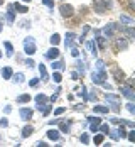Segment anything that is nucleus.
<instances>
[{"label":"nucleus","instance_id":"nucleus-10","mask_svg":"<svg viewBox=\"0 0 135 147\" xmlns=\"http://www.w3.org/2000/svg\"><path fill=\"white\" fill-rule=\"evenodd\" d=\"M75 39H76L75 32H68V34H66V39H64V46H66V49H71V47L75 46Z\"/></svg>","mask_w":135,"mask_h":147},{"label":"nucleus","instance_id":"nucleus-52","mask_svg":"<svg viewBox=\"0 0 135 147\" xmlns=\"http://www.w3.org/2000/svg\"><path fill=\"white\" fill-rule=\"evenodd\" d=\"M0 125H2V127H7V125H9V120H7V118H0Z\"/></svg>","mask_w":135,"mask_h":147},{"label":"nucleus","instance_id":"nucleus-41","mask_svg":"<svg viewBox=\"0 0 135 147\" xmlns=\"http://www.w3.org/2000/svg\"><path fill=\"white\" fill-rule=\"evenodd\" d=\"M111 110L118 113L120 112V102H111Z\"/></svg>","mask_w":135,"mask_h":147},{"label":"nucleus","instance_id":"nucleus-58","mask_svg":"<svg viewBox=\"0 0 135 147\" xmlns=\"http://www.w3.org/2000/svg\"><path fill=\"white\" fill-rule=\"evenodd\" d=\"M2 30H3V22L0 20V32H2Z\"/></svg>","mask_w":135,"mask_h":147},{"label":"nucleus","instance_id":"nucleus-51","mask_svg":"<svg viewBox=\"0 0 135 147\" xmlns=\"http://www.w3.org/2000/svg\"><path fill=\"white\" fill-rule=\"evenodd\" d=\"M26 66H27V68H34V61H32V59H26Z\"/></svg>","mask_w":135,"mask_h":147},{"label":"nucleus","instance_id":"nucleus-4","mask_svg":"<svg viewBox=\"0 0 135 147\" xmlns=\"http://www.w3.org/2000/svg\"><path fill=\"white\" fill-rule=\"evenodd\" d=\"M120 85H122V86H120L122 95H123L127 100L134 102V100H135V91H134V88H132V85H123V83H120Z\"/></svg>","mask_w":135,"mask_h":147},{"label":"nucleus","instance_id":"nucleus-45","mask_svg":"<svg viewBox=\"0 0 135 147\" xmlns=\"http://www.w3.org/2000/svg\"><path fill=\"white\" fill-rule=\"evenodd\" d=\"M127 139H128L130 142H135V130H130V132L127 134Z\"/></svg>","mask_w":135,"mask_h":147},{"label":"nucleus","instance_id":"nucleus-33","mask_svg":"<svg viewBox=\"0 0 135 147\" xmlns=\"http://www.w3.org/2000/svg\"><path fill=\"white\" fill-rule=\"evenodd\" d=\"M79 142H81V144H85V146H88V144H90V135H88L86 132L81 134V135H79Z\"/></svg>","mask_w":135,"mask_h":147},{"label":"nucleus","instance_id":"nucleus-20","mask_svg":"<svg viewBox=\"0 0 135 147\" xmlns=\"http://www.w3.org/2000/svg\"><path fill=\"white\" fill-rule=\"evenodd\" d=\"M103 140H105V135H103L101 132L95 134V137H93V144H95V146H101V144H103Z\"/></svg>","mask_w":135,"mask_h":147},{"label":"nucleus","instance_id":"nucleus-18","mask_svg":"<svg viewBox=\"0 0 135 147\" xmlns=\"http://www.w3.org/2000/svg\"><path fill=\"white\" fill-rule=\"evenodd\" d=\"M30 100H32V96H30L29 93H24V95H19L15 98V103H29Z\"/></svg>","mask_w":135,"mask_h":147},{"label":"nucleus","instance_id":"nucleus-6","mask_svg":"<svg viewBox=\"0 0 135 147\" xmlns=\"http://www.w3.org/2000/svg\"><path fill=\"white\" fill-rule=\"evenodd\" d=\"M59 14L64 17V19H68V17H73L75 14V7L73 5H69V3H62L59 7Z\"/></svg>","mask_w":135,"mask_h":147},{"label":"nucleus","instance_id":"nucleus-47","mask_svg":"<svg viewBox=\"0 0 135 147\" xmlns=\"http://www.w3.org/2000/svg\"><path fill=\"white\" fill-rule=\"evenodd\" d=\"M81 95H83V100L88 102V95H86V86H81Z\"/></svg>","mask_w":135,"mask_h":147},{"label":"nucleus","instance_id":"nucleus-30","mask_svg":"<svg viewBox=\"0 0 135 147\" xmlns=\"http://www.w3.org/2000/svg\"><path fill=\"white\" fill-rule=\"evenodd\" d=\"M91 30L90 26H83V32H81V36H79V42H85V37L88 36V32Z\"/></svg>","mask_w":135,"mask_h":147},{"label":"nucleus","instance_id":"nucleus-15","mask_svg":"<svg viewBox=\"0 0 135 147\" xmlns=\"http://www.w3.org/2000/svg\"><path fill=\"white\" fill-rule=\"evenodd\" d=\"M93 112H95V113H100V115H105V113L110 112V108L105 107V105H95V107H93Z\"/></svg>","mask_w":135,"mask_h":147},{"label":"nucleus","instance_id":"nucleus-49","mask_svg":"<svg viewBox=\"0 0 135 147\" xmlns=\"http://www.w3.org/2000/svg\"><path fill=\"white\" fill-rule=\"evenodd\" d=\"M61 122V118H52V120H49V122H47V123H49V125H51V127H52V125H58V123H59Z\"/></svg>","mask_w":135,"mask_h":147},{"label":"nucleus","instance_id":"nucleus-12","mask_svg":"<svg viewBox=\"0 0 135 147\" xmlns=\"http://www.w3.org/2000/svg\"><path fill=\"white\" fill-rule=\"evenodd\" d=\"M46 58L51 59V61H52V59H58V58H59V49H58L56 46H52V47L46 53Z\"/></svg>","mask_w":135,"mask_h":147},{"label":"nucleus","instance_id":"nucleus-32","mask_svg":"<svg viewBox=\"0 0 135 147\" xmlns=\"http://www.w3.org/2000/svg\"><path fill=\"white\" fill-rule=\"evenodd\" d=\"M49 41H51V44H52V46H58V44L61 42V36H59V34H56V32H54V34L51 36V39H49Z\"/></svg>","mask_w":135,"mask_h":147},{"label":"nucleus","instance_id":"nucleus-37","mask_svg":"<svg viewBox=\"0 0 135 147\" xmlns=\"http://www.w3.org/2000/svg\"><path fill=\"white\" fill-rule=\"evenodd\" d=\"M52 80H54V83H61V81H62L61 71H54V73H52Z\"/></svg>","mask_w":135,"mask_h":147},{"label":"nucleus","instance_id":"nucleus-1","mask_svg":"<svg viewBox=\"0 0 135 147\" xmlns=\"http://www.w3.org/2000/svg\"><path fill=\"white\" fill-rule=\"evenodd\" d=\"M113 9V0H95L93 2V10L96 14H105L106 10Z\"/></svg>","mask_w":135,"mask_h":147},{"label":"nucleus","instance_id":"nucleus-27","mask_svg":"<svg viewBox=\"0 0 135 147\" xmlns=\"http://www.w3.org/2000/svg\"><path fill=\"white\" fill-rule=\"evenodd\" d=\"M3 47L7 49V56H9V58H12V56H14V46H12V42L5 41V42H3Z\"/></svg>","mask_w":135,"mask_h":147},{"label":"nucleus","instance_id":"nucleus-26","mask_svg":"<svg viewBox=\"0 0 135 147\" xmlns=\"http://www.w3.org/2000/svg\"><path fill=\"white\" fill-rule=\"evenodd\" d=\"M34 100H36V103H49V96H46L44 93H39L34 96Z\"/></svg>","mask_w":135,"mask_h":147},{"label":"nucleus","instance_id":"nucleus-9","mask_svg":"<svg viewBox=\"0 0 135 147\" xmlns=\"http://www.w3.org/2000/svg\"><path fill=\"white\" fill-rule=\"evenodd\" d=\"M7 22L9 24H14L15 22V10H14V3H9L7 5V15H5Z\"/></svg>","mask_w":135,"mask_h":147},{"label":"nucleus","instance_id":"nucleus-44","mask_svg":"<svg viewBox=\"0 0 135 147\" xmlns=\"http://www.w3.org/2000/svg\"><path fill=\"white\" fill-rule=\"evenodd\" d=\"M127 110H128V112H130L132 115H135V105H134L132 102H130V103H127Z\"/></svg>","mask_w":135,"mask_h":147},{"label":"nucleus","instance_id":"nucleus-60","mask_svg":"<svg viewBox=\"0 0 135 147\" xmlns=\"http://www.w3.org/2000/svg\"><path fill=\"white\" fill-rule=\"evenodd\" d=\"M20 2H27V3H29V2H30V0H20Z\"/></svg>","mask_w":135,"mask_h":147},{"label":"nucleus","instance_id":"nucleus-21","mask_svg":"<svg viewBox=\"0 0 135 147\" xmlns=\"http://www.w3.org/2000/svg\"><path fill=\"white\" fill-rule=\"evenodd\" d=\"M120 22L123 26H132L134 24V19L130 15H125V14H120Z\"/></svg>","mask_w":135,"mask_h":147},{"label":"nucleus","instance_id":"nucleus-2","mask_svg":"<svg viewBox=\"0 0 135 147\" xmlns=\"http://www.w3.org/2000/svg\"><path fill=\"white\" fill-rule=\"evenodd\" d=\"M122 26H118L117 22H110V24H106L105 27L101 29V34H103V37L105 39H110V37H113V34H115V30H120Z\"/></svg>","mask_w":135,"mask_h":147},{"label":"nucleus","instance_id":"nucleus-17","mask_svg":"<svg viewBox=\"0 0 135 147\" xmlns=\"http://www.w3.org/2000/svg\"><path fill=\"white\" fill-rule=\"evenodd\" d=\"M51 68H52V71H62V69H64V63H62V61H56V59H52Z\"/></svg>","mask_w":135,"mask_h":147},{"label":"nucleus","instance_id":"nucleus-8","mask_svg":"<svg viewBox=\"0 0 135 147\" xmlns=\"http://www.w3.org/2000/svg\"><path fill=\"white\" fill-rule=\"evenodd\" d=\"M113 47H115V51H125V49L128 47V41H127V39H123V37H117Z\"/></svg>","mask_w":135,"mask_h":147},{"label":"nucleus","instance_id":"nucleus-31","mask_svg":"<svg viewBox=\"0 0 135 147\" xmlns=\"http://www.w3.org/2000/svg\"><path fill=\"white\" fill-rule=\"evenodd\" d=\"M105 98H106V102H120V96L118 95H113V93H106L105 95Z\"/></svg>","mask_w":135,"mask_h":147},{"label":"nucleus","instance_id":"nucleus-13","mask_svg":"<svg viewBox=\"0 0 135 147\" xmlns=\"http://www.w3.org/2000/svg\"><path fill=\"white\" fill-rule=\"evenodd\" d=\"M86 49H88V53H90L91 56L96 58V54H98V47H96V42H95V41H88V42H86Z\"/></svg>","mask_w":135,"mask_h":147},{"label":"nucleus","instance_id":"nucleus-39","mask_svg":"<svg viewBox=\"0 0 135 147\" xmlns=\"http://www.w3.org/2000/svg\"><path fill=\"white\" fill-rule=\"evenodd\" d=\"M51 110H52V107H51L49 103H46V107L42 108V115H44V117H47V115L51 113Z\"/></svg>","mask_w":135,"mask_h":147},{"label":"nucleus","instance_id":"nucleus-25","mask_svg":"<svg viewBox=\"0 0 135 147\" xmlns=\"http://www.w3.org/2000/svg\"><path fill=\"white\" fill-rule=\"evenodd\" d=\"M32 134H34V127H32V125H26V127L22 129V137H24V139L30 137Z\"/></svg>","mask_w":135,"mask_h":147},{"label":"nucleus","instance_id":"nucleus-43","mask_svg":"<svg viewBox=\"0 0 135 147\" xmlns=\"http://www.w3.org/2000/svg\"><path fill=\"white\" fill-rule=\"evenodd\" d=\"M96 69H105V61L103 59H96Z\"/></svg>","mask_w":135,"mask_h":147},{"label":"nucleus","instance_id":"nucleus-38","mask_svg":"<svg viewBox=\"0 0 135 147\" xmlns=\"http://www.w3.org/2000/svg\"><path fill=\"white\" fill-rule=\"evenodd\" d=\"M39 81H41V78H39V76H37V78H32V80L29 81V86H30V88H36V86L39 85Z\"/></svg>","mask_w":135,"mask_h":147},{"label":"nucleus","instance_id":"nucleus-19","mask_svg":"<svg viewBox=\"0 0 135 147\" xmlns=\"http://www.w3.org/2000/svg\"><path fill=\"white\" fill-rule=\"evenodd\" d=\"M120 30H122V32H125L130 39H134V37H135V30H134V27H130V26H122Z\"/></svg>","mask_w":135,"mask_h":147},{"label":"nucleus","instance_id":"nucleus-55","mask_svg":"<svg viewBox=\"0 0 135 147\" xmlns=\"http://www.w3.org/2000/svg\"><path fill=\"white\" fill-rule=\"evenodd\" d=\"M12 112V105H7L5 108H3V113H10Z\"/></svg>","mask_w":135,"mask_h":147},{"label":"nucleus","instance_id":"nucleus-35","mask_svg":"<svg viewBox=\"0 0 135 147\" xmlns=\"http://www.w3.org/2000/svg\"><path fill=\"white\" fill-rule=\"evenodd\" d=\"M117 134H118V139H125V137H127V130H125V127H123V125L118 127V129H117Z\"/></svg>","mask_w":135,"mask_h":147},{"label":"nucleus","instance_id":"nucleus-48","mask_svg":"<svg viewBox=\"0 0 135 147\" xmlns=\"http://www.w3.org/2000/svg\"><path fill=\"white\" fill-rule=\"evenodd\" d=\"M42 3L47 5V7H51V9H54V0H42Z\"/></svg>","mask_w":135,"mask_h":147},{"label":"nucleus","instance_id":"nucleus-28","mask_svg":"<svg viewBox=\"0 0 135 147\" xmlns=\"http://www.w3.org/2000/svg\"><path fill=\"white\" fill-rule=\"evenodd\" d=\"M47 137H49L51 140H59V130H56V129L47 130Z\"/></svg>","mask_w":135,"mask_h":147},{"label":"nucleus","instance_id":"nucleus-61","mask_svg":"<svg viewBox=\"0 0 135 147\" xmlns=\"http://www.w3.org/2000/svg\"><path fill=\"white\" fill-rule=\"evenodd\" d=\"M2 56H3V54H2V51H0V58H2Z\"/></svg>","mask_w":135,"mask_h":147},{"label":"nucleus","instance_id":"nucleus-50","mask_svg":"<svg viewBox=\"0 0 135 147\" xmlns=\"http://www.w3.org/2000/svg\"><path fill=\"white\" fill-rule=\"evenodd\" d=\"M108 135L113 139V140H118V134L117 132H111V129H110V132H108Z\"/></svg>","mask_w":135,"mask_h":147},{"label":"nucleus","instance_id":"nucleus-14","mask_svg":"<svg viewBox=\"0 0 135 147\" xmlns=\"http://www.w3.org/2000/svg\"><path fill=\"white\" fill-rule=\"evenodd\" d=\"M12 74H14V69H12L10 66L2 68V73H0V76H2L3 80H12Z\"/></svg>","mask_w":135,"mask_h":147},{"label":"nucleus","instance_id":"nucleus-34","mask_svg":"<svg viewBox=\"0 0 135 147\" xmlns=\"http://www.w3.org/2000/svg\"><path fill=\"white\" fill-rule=\"evenodd\" d=\"M12 78H14V83H24V74L22 73H15V74H12Z\"/></svg>","mask_w":135,"mask_h":147},{"label":"nucleus","instance_id":"nucleus-46","mask_svg":"<svg viewBox=\"0 0 135 147\" xmlns=\"http://www.w3.org/2000/svg\"><path fill=\"white\" fill-rule=\"evenodd\" d=\"M71 56H73V58H78V56H79V49H76V46L71 47Z\"/></svg>","mask_w":135,"mask_h":147},{"label":"nucleus","instance_id":"nucleus-16","mask_svg":"<svg viewBox=\"0 0 135 147\" xmlns=\"http://www.w3.org/2000/svg\"><path fill=\"white\" fill-rule=\"evenodd\" d=\"M95 42H96V47H100V49L106 47V39L103 36H95Z\"/></svg>","mask_w":135,"mask_h":147},{"label":"nucleus","instance_id":"nucleus-40","mask_svg":"<svg viewBox=\"0 0 135 147\" xmlns=\"http://www.w3.org/2000/svg\"><path fill=\"white\" fill-rule=\"evenodd\" d=\"M90 123H96V125H100L101 123V117H90Z\"/></svg>","mask_w":135,"mask_h":147},{"label":"nucleus","instance_id":"nucleus-53","mask_svg":"<svg viewBox=\"0 0 135 147\" xmlns=\"http://www.w3.org/2000/svg\"><path fill=\"white\" fill-rule=\"evenodd\" d=\"M128 9L130 10H135V0H128Z\"/></svg>","mask_w":135,"mask_h":147},{"label":"nucleus","instance_id":"nucleus-23","mask_svg":"<svg viewBox=\"0 0 135 147\" xmlns=\"http://www.w3.org/2000/svg\"><path fill=\"white\" fill-rule=\"evenodd\" d=\"M58 125H59V130H61V132L68 134V132H69V127H71V122H64V120H61Z\"/></svg>","mask_w":135,"mask_h":147},{"label":"nucleus","instance_id":"nucleus-3","mask_svg":"<svg viewBox=\"0 0 135 147\" xmlns=\"http://www.w3.org/2000/svg\"><path fill=\"white\" fill-rule=\"evenodd\" d=\"M36 51H37V46H36L34 37H26V39H24V53H26L27 56H32Z\"/></svg>","mask_w":135,"mask_h":147},{"label":"nucleus","instance_id":"nucleus-7","mask_svg":"<svg viewBox=\"0 0 135 147\" xmlns=\"http://www.w3.org/2000/svg\"><path fill=\"white\" fill-rule=\"evenodd\" d=\"M19 115H20V118H22L24 122H29L30 118H32V115H34V110L29 108V107H22V108L19 110Z\"/></svg>","mask_w":135,"mask_h":147},{"label":"nucleus","instance_id":"nucleus-22","mask_svg":"<svg viewBox=\"0 0 135 147\" xmlns=\"http://www.w3.org/2000/svg\"><path fill=\"white\" fill-rule=\"evenodd\" d=\"M14 10H15V12H20V14H26L29 9H27V5H24V3H20V2H17V3H14Z\"/></svg>","mask_w":135,"mask_h":147},{"label":"nucleus","instance_id":"nucleus-5","mask_svg":"<svg viewBox=\"0 0 135 147\" xmlns=\"http://www.w3.org/2000/svg\"><path fill=\"white\" fill-rule=\"evenodd\" d=\"M91 81H93L95 85H101L103 81H106V73H105V69H98L96 73L93 71V73H91Z\"/></svg>","mask_w":135,"mask_h":147},{"label":"nucleus","instance_id":"nucleus-59","mask_svg":"<svg viewBox=\"0 0 135 147\" xmlns=\"http://www.w3.org/2000/svg\"><path fill=\"white\" fill-rule=\"evenodd\" d=\"M2 5H3V0H0V7H2Z\"/></svg>","mask_w":135,"mask_h":147},{"label":"nucleus","instance_id":"nucleus-36","mask_svg":"<svg viewBox=\"0 0 135 147\" xmlns=\"http://www.w3.org/2000/svg\"><path fill=\"white\" fill-rule=\"evenodd\" d=\"M76 66H78V73H81V76L85 74V63L81 61V59H78L76 61Z\"/></svg>","mask_w":135,"mask_h":147},{"label":"nucleus","instance_id":"nucleus-57","mask_svg":"<svg viewBox=\"0 0 135 147\" xmlns=\"http://www.w3.org/2000/svg\"><path fill=\"white\" fill-rule=\"evenodd\" d=\"M96 98H98V96H96V93H91V95H90V100H95V102H96Z\"/></svg>","mask_w":135,"mask_h":147},{"label":"nucleus","instance_id":"nucleus-42","mask_svg":"<svg viewBox=\"0 0 135 147\" xmlns=\"http://www.w3.org/2000/svg\"><path fill=\"white\" fill-rule=\"evenodd\" d=\"M64 112H66V108H64V107H59V108H56V110H54V117H59V115H62Z\"/></svg>","mask_w":135,"mask_h":147},{"label":"nucleus","instance_id":"nucleus-56","mask_svg":"<svg viewBox=\"0 0 135 147\" xmlns=\"http://www.w3.org/2000/svg\"><path fill=\"white\" fill-rule=\"evenodd\" d=\"M71 78H73V80H78V78H79V73H78V71H71Z\"/></svg>","mask_w":135,"mask_h":147},{"label":"nucleus","instance_id":"nucleus-54","mask_svg":"<svg viewBox=\"0 0 135 147\" xmlns=\"http://www.w3.org/2000/svg\"><path fill=\"white\" fill-rule=\"evenodd\" d=\"M36 146H37V147H47L49 144H46L44 140H39V142H36Z\"/></svg>","mask_w":135,"mask_h":147},{"label":"nucleus","instance_id":"nucleus-24","mask_svg":"<svg viewBox=\"0 0 135 147\" xmlns=\"http://www.w3.org/2000/svg\"><path fill=\"white\" fill-rule=\"evenodd\" d=\"M37 69H39V74H41L39 78H41L42 81H46V80H47V69H46V66L42 64V63H41V64L37 66Z\"/></svg>","mask_w":135,"mask_h":147},{"label":"nucleus","instance_id":"nucleus-29","mask_svg":"<svg viewBox=\"0 0 135 147\" xmlns=\"http://www.w3.org/2000/svg\"><path fill=\"white\" fill-rule=\"evenodd\" d=\"M98 132H101L103 135H108V132H110V125H108V123H100V125H98Z\"/></svg>","mask_w":135,"mask_h":147},{"label":"nucleus","instance_id":"nucleus-11","mask_svg":"<svg viewBox=\"0 0 135 147\" xmlns=\"http://www.w3.org/2000/svg\"><path fill=\"white\" fill-rule=\"evenodd\" d=\"M111 74H113V78H115L117 83H123V81H125V73H123L122 69H118V68H115V69L111 71Z\"/></svg>","mask_w":135,"mask_h":147}]
</instances>
